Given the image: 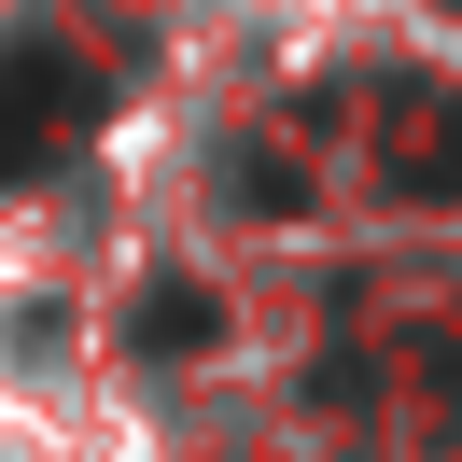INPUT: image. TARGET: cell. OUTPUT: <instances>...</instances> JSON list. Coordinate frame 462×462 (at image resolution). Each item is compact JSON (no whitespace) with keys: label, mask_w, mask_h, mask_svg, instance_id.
Returning a JSON list of instances; mask_svg holds the SVG:
<instances>
[{"label":"cell","mask_w":462,"mask_h":462,"mask_svg":"<svg viewBox=\"0 0 462 462\" xmlns=\"http://www.w3.org/2000/svg\"><path fill=\"white\" fill-rule=\"evenodd\" d=\"M406 182H420V197H462V98L420 126V141H406Z\"/></svg>","instance_id":"cell-3"},{"label":"cell","mask_w":462,"mask_h":462,"mask_svg":"<svg viewBox=\"0 0 462 462\" xmlns=\"http://www.w3.org/2000/svg\"><path fill=\"white\" fill-rule=\"evenodd\" d=\"M113 113V57H70V42H14L0 57V182H42L85 126Z\"/></svg>","instance_id":"cell-1"},{"label":"cell","mask_w":462,"mask_h":462,"mask_svg":"<svg viewBox=\"0 0 462 462\" xmlns=\"http://www.w3.org/2000/svg\"><path fill=\"white\" fill-rule=\"evenodd\" d=\"M126 337H141V350H210V337H225V309H210L197 281H169V294H141V322H126Z\"/></svg>","instance_id":"cell-2"}]
</instances>
